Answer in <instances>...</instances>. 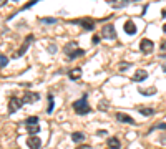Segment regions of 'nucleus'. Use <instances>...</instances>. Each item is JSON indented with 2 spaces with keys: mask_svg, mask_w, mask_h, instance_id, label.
<instances>
[{
  "mask_svg": "<svg viewBox=\"0 0 166 149\" xmlns=\"http://www.w3.org/2000/svg\"><path fill=\"white\" fill-rule=\"evenodd\" d=\"M140 93L141 95H146V96H151L156 93V88H151V90H143V88H140Z\"/></svg>",
  "mask_w": 166,
  "mask_h": 149,
  "instance_id": "nucleus-23",
  "label": "nucleus"
},
{
  "mask_svg": "<svg viewBox=\"0 0 166 149\" xmlns=\"http://www.w3.org/2000/svg\"><path fill=\"white\" fill-rule=\"evenodd\" d=\"M154 129H166V123H159V124H156V126H153V128L149 129V131H148V132L154 131Z\"/></svg>",
  "mask_w": 166,
  "mask_h": 149,
  "instance_id": "nucleus-25",
  "label": "nucleus"
},
{
  "mask_svg": "<svg viewBox=\"0 0 166 149\" xmlns=\"http://www.w3.org/2000/svg\"><path fill=\"white\" fill-rule=\"evenodd\" d=\"M37 2H40V0H30L28 4H25L23 7H22L20 10H18V12H23V10H28V8H30V7H33V5L37 4Z\"/></svg>",
  "mask_w": 166,
  "mask_h": 149,
  "instance_id": "nucleus-22",
  "label": "nucleus"
},
{
  "mask_svg": "<svg viewBox=\"0 0 166 149\" xmlns=\"http://www.w3.org/2000/svg\"><path fill=\"white\" fill-rule=\"evenodd\" d=\"M68 78L70 80H80L82 78V68H73V70H70L68 71Z\"/></svg>",
  "mask_w": 166,
  "mask_h": 149,
  "instance_id": "nucleus-15",
  "label": "nucleus"
},
{
  "mask_svg": "<svg viewBox=\"0 0 166 149\" xmlns=\"http://www.w3.org/2000/svg\"><path fill=\"white\" fill-rule=\"evenodd\" d=\"M106 148L108 149H120L121 148V142L118 137H110V139L106 141Z\"/></svg>",
  "mask_w": 166,
  "mask_h": 149,
  "instance_id": "nucleus-13",
  "label": "nucleus"
},
{
  "mask_svg": "<svg viewBox=\"0 0 166 149\" xmlns=\"http://www.w3.org/2000/svg\"><path fill=\"white\" fill-rule=\"evenodd\" d=\"M27 146H28V149H40L42 146V139L35 134V136H30L28 139H27Z\"/></svg>",
  "mask_w": 166,
  "mask_h": 149,
  "instance_id": "nucleus-9",
  "label": "nucleus"
},
{
  "mask_svg": "<svg viewBox=\"0 0 166 149\" xmlns=\"http://www.w3.org/2000/svg\"><path fill=\"white\" fill-rule=\"evenodd\" d=\"M48 51H50V53H57V46H55V45H50L48 46Z\"/></svg>",
  "mask_w": 166,
  "mask_h": 149,
  "instance_id": "nucleus-28",
  "label": "nucleus"
},
{
  "mask_svg": "<svg viewBox=\"0 0 166 149\" xmlns=\"http://www.w3.org/2000/svg\"><path fill=\"white\" fill-rule=\"evenodd\" d=\"M101 38H106V40H115L116 38V30H115V27H113V23L103 25V28H101Z\"/></svg>",
  "mask_w": 166,
  "mask_h": 149,
  "instance_id": "nucleus-3",
  "label": "nucleus"
},
{
  "mask_svg": "<svg viewBox=\"0 0 166 149\" xmlns=\"http://www.w3.org/2000/svg\"><path fill=\"white\" fill-rule=\"evenodd\" d=\"M163 71H165V73H166V63H165V65H163Z\"/></svg>",
  "mask_w": 166,
  "mask_h": 149,
  "instance_id": "nucleus-35",
  "label": "nucleus"
},
{
  "mask_svg": "<svg viewBox=\"0 0 166 149\" xmlns=\"http://www.w3.org/2000/svg\"><path fill=\"white\" fill-rule=\"evenodd\" d=\"M63 50H65V55L70 58V60H75V58H78V56H82V55H85V51L78 48V43H76V41H70V43H66Z\"/></svg>",
  "mask_w": 166,
  "mask_h": 149,
  "instance_id": "nucleus-1",
  "label": "nucleus"
},
{
  "mask_svg": "<svg viewBox=\"0 0 166 149\" xmlns=\"http://www.w3.org/2000/svg\"><path fill=\"white\" fill-rule=\"evenodd\" d=\"M53 106H55L53 95H52V93H48V108H47V113H52V111H53Z\"/></svg>",
  "mask_w": 166,
  "mask_h": 149,
  "instance_id": "nucleus-19",
  "label": "nucleus"
},
{
  "mask_svg": "<svg viewBox=\"0 0 166 149\" xmlns=\"http://www.w3.org/2000/svg\"><path fill=\"white\" fill-rule=\"evenodd\" d=\"M161 15H163V17H166V8L163 10V13H161Z\"/></svg>",
  "mask_w": 166,
  "mask_h": 149,
  "instance_id": "nucleus-34",
  "label": "nucleus"
},
{
  "mask_svg": "<svg viewBox=\"0 0 166 149\" xmlns=\"http://www.w3.org/2000/svg\"><path fill=\"white\" fill-rule=\"evenodd\" d=\"M116 119L120 123H128V124H135V119L131 116H128L126 113H116Z\"/></svg>",
  "mask_w": 166,
  "mask_h": 149,
  "instance_id": "nucleus-12",
  "label": "nucleus"
},
{
  "mask_svg": "<svg viewBox=\"0 0 166 149\" xmlns=\"http://www.w3.org/2000/svg\"><path fill=\"white\" fill-rule=\"evenodd\" d=\"M163 32H165V33H166V23H165V25H163Z\"/></svg>",
  "mask_w": 166,
  "mask_h": 149,
  "instance_id": "nucleus-33",
  "label": "nucleus"
},
{
  "mask_svg": "<svg viewBox=\"0 0 166 149\" xmlns=\"http://www.w3.org/2000/svg\"><path fill=\"white\" fill-rule=\"evenodd\" d=\"M71 23H78L80 27H83L85 30H93L95 28V22L91 18H80V20H73Z\"/></svg>",
  "mask_w": 166,
  "mask_h": 149,
  "instance_id": "nucleus-8",
  "label": "nucleus"
},
{
  "mask_svg": "<svg viewBox=\"0 0 166 149\" xmlns=\"http://www.w3.org/2000/svg\"><path fill=\"white\" fill-rule=\"evenodd\" d=\"M161 142H163V144H166V136H165V137H161Z\"/></svg>",
  "mask_w": 166,
  "mask_h": 149,
  "instance_id": "nucleus-32",
  "label": "nucleus"
},
{
  "mask_svg": "<svg viewBox=\"0 0 166 149\" xmlns=\"http://www.w3.org/2000/svg\"><path fill=\"white\" fill-rule=\"evenodd\" d=\"M83 139H85V134H83V132H80V131L71 132V141H73V142H82Z\"/></svg>",
  "mask_w": 166,
  "mask_h": 149,
  "instance_id": "nucleus-16",
  "label": "nucleus"
},
{
  "mask_svg": "<svg viewBox=\"0 0 166 149\" xmlns=\"http://www.w3.org/2000/svg\"><path fill=\"white\" fill-rule=\"evenodd\" d=\"M130 68V63H121L120 65V71H124V70H128Z\"/></svg>",
  "mask_w": 166,
  "mask_h": 149,
  "instance_id": "nucleus-26",
  "label": "nucleus"
},
{
  "mask_svg": "<svg viewBox=\"0 0 166 149\" xmlns=\"http://www.w3.org/2000/svg\"><path fill=\"white\" fill-rule=\"evenodd\" d=\"M161 50H166V41H163V43H161Z\"/></svg>",
  "mask_w": 166,
  "mask_h": 149,
  "instance_id": "nucleus-31",
  "label": "nucleus"
},
{
  "mask_svg": "<svg viewBox=\"0 0 166 149\" xmlns=\"http://www.w3.org/2000/svg\"><path fill=\"white\" fill-rule=\"evenodd\" d=\"M5 4H7V0H0V7H4Z\"/></svg>",
  "mask_w": 166,
  "mask_h": 149,
  "instance_id": "nucleus-30",
  "label": "nucleus"
},
{
  "mask_svg": "<svg viewBox=\"0 0 166 149\" xmlns=\"http://www.w3.org/2000/svg\"><path fill=\"white\" fill-rule=\"evenodd\" d=\"M154 48V43L151 40H148V38H143V40L140 41V50H141V53H145V55H149L151 51H153Z\"/></svg>",
  "mask_w": 166,
  "mask_h": 149,
  "instance_id": "nucleus-6",
  "label": "nucleus"
},
{
  "mask_svg": "<svg viewBox=\"0 0 166 149\" xmlns=\"http://www.w3.org/2000/svg\"><path fill=\"white\" fill-rule=\"evenodd\" d=\"M8 65V58L5 55H0V68H5Z\"/></svg>",
  "mask_w": 166,
  "mask_h": 149,
  "instance_id": "nucleus-24",
  "label": "nucleus"
},
{
  "mask_svg": "<svg viewBox=\"0 0 166 149\" xmlns=\"http://www.w3.org/2000/svg\"><path fill=\"white\" fill-rule=\"evenodd\" d=\"M27 132H28L30 136H35L37 132H40V126L35 124V126H27Z\"/></svg>",
  "mask_w": 166,
  "mask_h": 149,
  "instance_id": "nucleus-17",
  "label": "nucleus"
},
{
  "mask_svg": "<svg viewBox=\"0 0 166 149\" xmlns=\"http://www.w3.org/2000/svg\"><path fill=\"white\" fill-rule=\"evenodd\" d=\"M148 78V73H146V70H136V73L133 74V81H143V80H146Z\"/></svg>",
  "mask_w": 166,
  "mask_h": 149,
  "instance_id": "nucleus-14",
  "label": "nucleus"
},
{
  "mask_svg": "<svg viewBox=\"0 0 166 149\" xmlns=\"http://www.w3.org/2000/svg\"><path fill=\"white\" fill-rule=\"evenodd\" d=\"M12 2H18V0H12Z\"/></svg>",
  "mask_w": 166,
  "mask_h": 149,
  "instance_id": "nucleus-36",
  "label": "nucleus"
},
{
  "mask_svg": "<svg viewBox=\"0 0 166 149\" xmlns=\"http://www.w3.org/2000/svg\"><path fill=\"white\" fill-rule=\"evenodd\" d=\"M33 38H35V37H33V35H28V37L25 38V41H23V43H22V46H20V48H18V50H17L15 53H13V58H18V56H22V55H23L25 51L28 50V46H30V43H32V41H33Z\"/></svg>",
  "mask_w": 166,
  "mask_h": 149,
  "instance_id": "nucleus-4",
  "label": "nucleus"
},
{
  "mask_svg": "<svg viewBox=\"0 0 166 149\" xmlns=\"http://www.w3.org/2000/svg\"><path fill=\"white\" fill-rule=\"evenodd\" d=\"M123 30H124V33H128V35H135V33H136V25L133 23V20H126L123 25Z\"/></svg>",
  "mask_w": 166,
  "mask_h": 149,
  "instance_id": "nucleus-10",
  "label": "nucleus"
},
{
  "mask_svg": "<svg viewBox=\"0 0 166 149\" xmlns=\"http://www.w3.org/2000/svg\"><path fill=\"white\" fill-rule=\"evenodd\" d=\"M40 22L42 23H47V25H50V23H57V18H52V17H42L40 18Z\"/></svg>",
  "mask_w": 166,
  "mask_h": 149,
  "instance_id": "nucleus-21",
  "label": "nucleus"
},
{
  "mask_svg": "<svg viewBox=\"0 0 166 149\" xmlns=\"http://www.w3.org/2000/svg\"><path fill=\"white\" fill-rule=\"evenodd\" d=\"M76 149H91V146L90 144H80Z\"/></svg>",
  "mask_w": 166,
  "mask_h": 149,
  "instance_id": "nucleus-29",
  "label": "nucleus"
},
{
  "mask_svg": "<svg viewBox=\"0 0 166 149\" xmlns=\"http://www.w3.org/2000/svg\"><path fill=\"white\" fill-rule=\"evenodd\" d=\"M22 104H23V101H22V99H18L17 96H12V98H10V101H8V113H10V114H13L15 111H18V109L22 108Z\"/></svg>",
  "mask_w": 166,
  "mask_h": 149,
  "instance_id": "nucleus-5",
  "label": "nucleus"
},
{
  "mask_svg": "<svg viewBox=\"0 0 166 149\" xmlns=\"http://www.w3.org/2000/svg\"><path fill=\"white\" fill-rule=\"evenodd\" d=\"M91 43H93V45H98V43H100V37H98V35H95V37L91 38Z\"/></svg>",
  "mask_w": 166,
  "mask_h": 149,
  "instance_id": "nucleus-27",
  "label": "nucleus"
},
{
  "mask_svg": "<svg viewBox=\"0 0 166 149\" xmlns=\"http://www.w3.org/2000/svg\"><path fill=\"white\" fill-rule=\"evenodd\" d=\"M25 124H27V126H35V124H38V116H30V118H27Z\"/></svg>",
  "mask_w": 166,
  "mask_h": 149,
  "instance_id": "nucleus-20",
  "label": "nucleus"
},
{
  "mask_svg": "<svg viewBox=\"0 0 166 149\" xmlns=\"http://www.w3.org/2000/svg\"><path fill=\"white\" fill-rule=\"evenodd\" d=\"M38 99H40V93H37V91H27L23 95V98H22V101L32 104V103H35V101H38Z\"/></svg>",
  "mask_w": 166,
  "mask_h": 149,
  "instance_id": "nucleus-7",
  "label": "nucleus"
},
{
  "mask_svg": "<svg viewBox=\"0 0 166 149\" xmlns=\"http://www.w3.org/2000/svg\"><path fill=\"white\" fill-rule=\"evenodd\" d=\"M73 109H75V113L80 114V116H85V114H88V113L91 111L90 104H88V101H87V95H83L82 99L75 101V103H73Z\"/></svg>",
  "mask_w": 166,
  "mask_h": 149,
  "instance_id": "nucleus-2",
  "label": "nucleus"
},
{
  "mask_svg": "<svg viewBox=\"0 0 166 149\" xmlns=\"http://www.w3.org/2000/svg\"><path fill=\"white\" fill-rule=\"evenodd\" d=\"M108 5H111L113 8H123L130 4V0H106Z\"/></svg>",
  "mask_w": 166,
  "mask_h": 149,
  "instance_id": "nucleus-11",
  "label": "nucleus"
},
{
  "mask_svg": "<svg viewBox=\"0 0 166 149\" xmlns=\"http://www.w3.org/2000/svg\"><path fill=\"white\" fill-rule=\"evenodd\" d=\"M140 114H143V116H153L154 114V109H153V108H140Z\"/></svg>",
  "mask_w": 166,
  "mask_h": 149,
  "instance_id": "nucleus-18",
  "label": "nucleus"
}]
</instances>
